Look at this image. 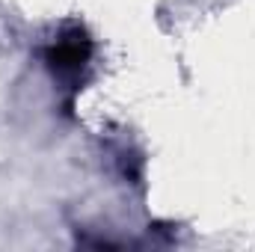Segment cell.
I'll return each instance as SVG.
<instances>
[{
  "label": "cell",
  "instance_id": "1",
  "mask_svg": "<svg viewBox=\"0 0 255 252\" xmlns=\"http://www.w3.org/2000/svg\"><path fill=\"white\" fill-rule=\"evenodd\" d=\"M92 57V42L80 33V30H71L60 36L51 48H48V65L54 74L60 77H71V74H80V68L89 63Z\"/></svg>",
  "mask_w": 255,
  "mask_h": 252
}]
</instances>
